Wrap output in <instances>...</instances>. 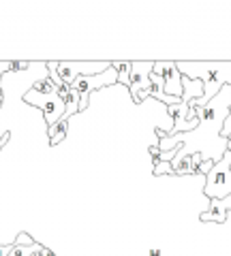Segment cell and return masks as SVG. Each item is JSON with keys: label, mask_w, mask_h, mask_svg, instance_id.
<instances>
[{"label": "cell", "mask_w": 231, "mask_h": 256, "mask_svg": "<svg viewBox=\"0 0 231 256\" xmlns=\"http://www.w3.org/2000/svg\"><path fill=\"white\" fill-rule=\"evenodd\" d=\"M231 109V86H222L220 92L205 105L203 116L199 118V126L190 132L182 134H167L163 128H156L158 134V150L169 152L178 148V154L182 156H195L201 154L203 160H212L214 164L227 154V139L220 137L222 124L227 120Z\"/></svg>", "instance_id": "cell-1"}, {"label": "cell", "mask_w": 231, "mask_h": 256, "mask_svg": "<svg viewBox=\"0 0 231 256\" xmlns=\"http://www.w3.org/2000/svg\"><path fill=\"white\" fill-rule=\"evenodd\" d=\"M176 66L184 77L203 84V96L190 100L188 105L205 109L222 86H231V62H176Z\"/></svg>", "instance_id": "cell-2"}, {"label": "cell", "mask_w": 231, "mask_h": 256, "mask_svg": "<svg viewBox=\"0 0 231 256\" xmlns=\"http://www.w3.org/2000/svg\"><path fill=\"white\" fill-rule=\"evenodd\" d=\"M203 194L210 198H225L231 196V152L222 156L216 164L212 166V171L205 175L203 184Z\"/></svg>", "instance_id": "cell-3"}, {"label": "cell", "mask_w": 231, "mask_h": 256, "mask_svg": "<svg viewBox=\"0 0 231 256\" xmlns=\"http://www.w3.org/2000/svg\"><path fill=\"white\" fill-rule=\"evenodd\" d=\"M24 102L43 111L47 128L54 126L62 116H65V102H62V98L58 96V90L52 92V94H39L30 88L28 92H24Z\"/></svg>", "instance_id": "cell-4"}, {"label": "cell", "mask_w": 231, "mask_h": 256, "mask_svg": "<svg viewBox=\"0 0 231 256\" xmlns=\"http://www.w3.org/2000/svg\"><path fill=\"white\" fill-rule=\"evenodd\" d=\"M118 84V73L114 66H109L107 70H103L99 75H90V77H77L71 88H75L79 92V111H84L88 107V100H90V94L99 88H105V86H116Z\"/></svg>", "instance_id": "cell-5"}, {"label": "cell", "mask_w": 231, "mask_h": 256, "mask_svg": "<svg viewBox=\"0 0 231 256\" xmlns=\"http://www.w3.org/2000/svg\"><path fill=\"white\" fill-rule=\"evenodd\" d=\"M111 62H58V75L67 86H71L77 77H90L99 75L103 70H107Z\"/></svg>", "instance_id": "cell-6"}, {"label": "cell", "mask_w": 231, "mask_h": 256, "mask_svg": "<svg viewBox=\"0 0 231 256\" xmlns=\"http://www.w3.org/2000/svg\"><path fill=\"white\" fill-rule=\"evenodd\" d=\"M152 73H156L165 84V94L182 100V73L176 62H154Z\"/></svg>", "instance_id": "cell-7"}, {"label": "cell", "mask_w": 231, "mask_h": 256, "mask_svg": "<svg viewBox=\"0 0 231 256\" xmlns=\"http://www.w3.org/2000/svg\"><path fill=\"white\" fill-rule=\"evenodd\" d=\"M154 68V62H131V82L129 92L135 102H141V94L150 88V73Z\"/></svg>", "instance_id": "cell-8"}, {"label": "cell", "mask_w": 231, "mask_h": 256, "mask_svg": "<svg viewBox=\"0 0 231 256\" xmlns=\"http://www.w3.org/2000/svg\"><path fill=\"white\" fill-rule=\"evenodd\" d=\"M229 212H231V196L212 198L208 212H203L201 216H199V220H201V222H216V224H222V222H227V214H229Z\"/></svg>", "instance_id": "cell-9"}, {"label": "cell", "mask_w": 231, "mask_h": 256, "mask_svg": "<svg viewBox=\"0 0 231 256\" xmlns=\"http://www.w3.org/2000/svg\"><path fill=\"white\" fill-rule=\"evenodd\" d=\"M203 96V84L197 82V79H188L182 75V102H188L195 100V98H201Z\"/></svg>", "instance_id": "cell-10"}, {"label": "cell", "mask_w": 231, "mask_h": 256, "mask_svg": "<svg viewBox=\"0 0 231 256\" xmlns=\"http://www.w3.org/2000/svg\"><path fill=\"white\" fill-rule=\"evenodd\" d=\"M62 102H65V116H62V118H65L67 122H69L71 118L79 114V92L75 90V88H71V86H69L67 96L62 98Z\"/></svg>", "instance_id": "cell-11"}, {"label": "cell", "mask_w": 231, "mask_h": 256, "mask_svg": "<svg viewBox=\"0 0 231 256\" xmlns=\"http://www.w3.org/2000/svg\"><path fill=\"white\" fill-rule=\"evenodd\" d=\"M67 130H69V122L65 118H60L54 126L47 128V137H50L47 141H50V146H58V143L67 137Z\"/></svg>", "instance_id": "cell-12"}, {"label": "cell", "mask_w": 231, "mask_h": 256, "mask_svg": "<svg viewBox=\"0 0 231 256\" xmlns=\"http://www.w3.org/2000/svg\"><path fill=\"white\" fill-rule=\"evenodd\" d=\"M111 66L116 68L118 73V84H124L126 88H129V82H131V62L129 60H114L111 62Z\"/></svg>", "instance_id": "cell-13"}, {"label": "cell", "mask_w": 231, "mask_h": 256, "mask_svg": "<svg viewBox=\"0 0 231 256\" xmlns=\"http://www.w3.org/2000/svg\"><path fill=\"white\" fill-rule=\"evenodd\" d=\"M33 90L39 92V94H52V92L58 90V88H56V84L50 77H43V79H37V82L33 84Z\"/></svg>", "instance_id": "cell-14"}, {"label": "cell", "mask_w": 231, "mask_h": 256, "mask_svg": "<svg viewBox=\"0 0 231 256\" xmlns=\"http://www.w3.org/2000/svg\"><path fill=\"white\" fill-rule=\"evenodd\" d=\"M152 173L154 175H173V169H171V162H156L152 164Z\"/></svg>", "instance_id": "cell-15"}, {"label": "cell", "mask_w": 231, "mask_h": 256, "mask_svg": "<svg viewBox=\"0 0 231 256\" xmlns=\"http://www.w3.org/2000/svg\"><path fill=\"white\" fill-rule=\"evenodd\" d=\"M37 66V62H28V60H13L11 62V70H28Z\"/></svg>", "instance_id": "cell-16"}, {"label": "cell", "mask_w": 231, "mask_h": 256, "mask_svg": "<svg viewBox=\"0 0 231 256\" xmlns=\"http://www.w3.org/2000/svg\"><path fill=\"white\" fill-rule=\"evenodd\" d=\"M201 164H203L201 154H195L193 156V166H190V175H199V171H201Z\"/></svg>", "instance_id": "cell-17"}, {"label": "cell", "mask_w": 231, "mask_h": 256, "mask_svg": "<svg viewBox=\"0 0 231 256\" xmlns=\"http://www.w3.org/2000/svg\"><path fill=\"white\" fill-rule=\"evenodd\" d=\"M229 134H231V109H229V114H227L225 124H222V132H220V137H225V139L229 141Z\"/></svg>", "instance_id": "cell-18"}, {"label": "cell", "mask_w": 231, "mask_h": 256, "mask_svg": "<svg viewBox=\"0 0 231 256\" xmlns=\"http://www.w3.org/2000/svg\"><path fill=\"white\" fill-rule=\"evenodd\" d=\"M150 158H152V164L161 162V150H158V146H150Z\"/></svg>", "instance_id": "cell-19"}, {"label": "cell", "mask_w": 231, "mask_h": 256, "mask_svg": "<svg viewBox=\"0 0 231 256\" xmlns=\"http://www.w3.org/2000/svg\"><path fill=\"white\" fill-rule=\"evenodd\" d=\"M148 256H165V254H163V250H161V248H150Z\"/></svg>", "instance_id": "cell-20"}, {"label": "cell", "mask_w": 231, "mask_h": 256, "mask_svg": "<svg viewBox=\"0 0 231 256\" xmlns=\"http://www.w3.org/2000/svg\"><path fill=\"white\" fill-rule=\"evenodd\" d=\"M11 248H13V244L11 246H0V256H7L11 252Z\"/></svg>", "instance_id": "cell-21"}, {"label": "cell", "mask_w": 231, "mask_h": 256, "mask_svg": "<svg viewBox=\"0 0 231 256\" xmlns=\"http://www.w3.org/2000/svg\"><path fill=\"white\" fill-rule=\"evenodd\" d=\"M7 141H9V134H3V139H0V150L5 148V143H7Z\"/></svg>", "instance_id": "cell-22"}, {"label": "cell", "mask_w": 231, "mask_h": 256, "mask_svg": "<svg viewBox=\"0 0 231 256\" xmlns=\"http://www.w3.org/2000/svg\"><path fill=\"white\" fill-rule=\"evenodd\" d=\"M0 107H3V88H0Z\"/></svg>", "instance_id": "cell-23"}, {"label": "cell", "mask_w": 231, "mask_h": 256, "mask_svg": "<svg viewBox=\"0 0 231 256\" xmlns=\"http://www.w3.org/2000/svg\"><path fill=\"white\" fill-rule=\"evenodd\" d=\"M227 150H229V152H231V141H229V143H227Z\"/></svg>", "instance_id": "cell-24"}]
</instances>
